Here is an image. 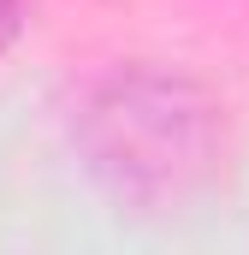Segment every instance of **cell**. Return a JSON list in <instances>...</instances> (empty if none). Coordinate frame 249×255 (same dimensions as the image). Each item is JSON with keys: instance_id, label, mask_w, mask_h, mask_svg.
I'll return each mask as SVG.
<instances>
[{"instance_id": "6da1fadb", "label": "cell", "mask_w": 249, "mask_h": 255, "mask_svg": "<svg viewBox=\"0 0 249 255\" xmlns=\"http://www.w3.org/2000/svg\"><path fill=\"white\" fill-rule=\"evenodd\" d=\"M18 24H24V0H0V54L12 48V36H18Z\"/></svg>"}]
</instances>
